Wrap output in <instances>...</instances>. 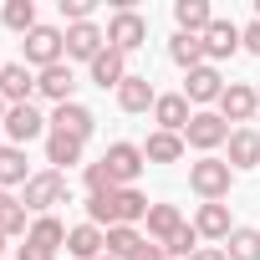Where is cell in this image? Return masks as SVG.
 <instances>
[{
    "mask_svg": "<svg viewBox=\"0 0 260 260\" xmlns=\"http://www.w3.org/2000/svg\"><path fill=\"white\" fill-rule=\"evenodd\" d=\"M148 199L138 189H112V194H87V224L97 230H117V224H138L148 219Z\"/></svg>",
    "mask_w": 260,
    "mask_h": 260,
    "instance_id": "obj_1",
    "label": "cell"
},
{
    "mask_svg": "<svg viewBox=\"0 0 260 260\" xmlns=\"http://www.w3.org/2000/svg\"><path fill=\"white\" fill-rule=\"evenodd\" d=\"M189 189H194L204 204H224V199H230V189H235V169H230L224 158L204 153L199 164H189Z\"/></svg>",
    "mask_w": 260,
    "mask_h": 260,
    "instance_id": "obj_2",
    "label": "cell"
},
{
    "mask_svg": "<svg viewBox=\"0 0 260 260\" xmlns=\"http://www.w3.org/2000/svg\"><path fill=\"white\" fill-rule=\"evenodd\" d=\"M102 31H107V46L122 51V56H133L138 46H148V16H138L133 6H117Z\"/></svg>",
    "mask_w": 260,
    "mask_h": 260,
    "instance_id": "obj_3",
    "label": "cell"
},
{
    "mask_svg": "<svg viewBox=\"0 0 260 260\" xmlns=\"http://www.w3.org/2000/svg\"><path fill=\"white\" fill-rule=\"evenodd\" d=\"M31 214H51L56 204H72V184H67V174H56V169H41V174H31V184H26V199H21Z\"/></svg>",
    "mask_w": 260,
    "mask_h": 260,
    "instance_id": "obj_4",
    "label": "cell"
},
{
    "mask_svg": "<svg viewBox=\"0 0 260 260\" xmlns=\"http://www.w3.org/2000/svg\"><path fill=\"white\" fill-rule=\"evenodd\" d=\"M21 61H26V67H36V72H46V67L67 61V31H56V26H36V31L21 41Z\"/></svg>",
    "mask_w": 260,
    "mask_h": 260,
    "instance_id": "obj_5",
    "label": "cell"
},
{
    "mask_svg": "<svg viewBox=\"0 0 260 260\" xmlns=\"http://www.w3.org/2000/svg\"><path fill=\"white\" fill-rule=\"evenodd\" d=\"M102 164H107V174L117 179V189H133V184H138V174L148 169V158H143V143H107Z\"/></svg>",
    "mask_w": 260,
    "mask_h": 260,
    "instance_id": "obj_6",
    "label": "cell"
},
{
    "mask_svg": "<svg viewBox=\"0 0 260 260\" xmlns=\"http://www.w3.org/2000/svg\"><path fill=\"white\" fill-rule=\"evenodd\" d=\"M184 143H189V148H199V153H214V148H224V143H230V122H224L219 112H194V117H189V127H184Z\"/></svg>",
    "mask_w": 260,
    "mask_h": 260,
    "instance_id": "obj_7",
    "label": "cell"
},
{
    "mask_svg": "<svg viewBox=\"0 0 260 260\" xmlns=\"http://www.w3.org/2000/svg\"><path fill=\"white\" fill-rule=\"evenodd\" d=\"M11 133V143L21 148V143H31V138H46L51 133V117H41V107L36 102H21V107H11L6 112V122H0Z\"/></svg>",
    "mask_w": 260,
    "mask_h": 260,
    "instance_id": "obj_8",
    "label": "cell"
},
{
    "mask_svg": "<svg viewBox=\"0 0 260 260\" xmlns=\"http://www.w3.org/2000/svg\"><path fill=\"white\" fill-rule=\"evenodd\" d=\"M107 51V31L97 21H82V26H67V61H97Z\"/></svg>",
    "mask_w": 260,
    "mask_h": 260,
    "instance_id": "obj_9",
    "label": "cell"
},
{
    "mask_svg": "<svg viewBox=\"0 0 260 260\" xmlns=\"http://www.w3.org/2000/svg\"><path fill=\"white\" fill-rule=\"evenodd\" d=\"M224 77H219V67H194V72H184V97H189V107H209V102H219L224 97Z\"/></svg>",
    "mask_w": 260,
    "mask_h": 260,
    "instance_id": "obj_10",
    "label": "cell"
},
{
    "mask_svg": "<svg viewBox=\"0 0 260 260\" xmlns=\"http://www.w3.org/2000/svg\"><path fill=\"white\" fill-rule=\"evenodd\" d=\"M255 112H260L255 87H250V82H230V87H224V97H219V117H224V122H235V127H250V122H255Z\"/></svg>",
    "mask_w": 260,
    "mask_h": 260,
    "instance_id": "obj_11",
    "label": "cell"
},
{
    "mask_svg": "<svg viewBox=\"0 0 260 260\" xmlns=\"http://www.w3.org/2000/svg\"><path fill=\"white\" fill-rule=\"evenodd\" d=\"M51 133H67V138L87 143V138L97 133V112H92V107H82V102H61V107L51 112Z\"/></svg>",
    "mask_w": 260,
    "mask_h": 260,
    "instance_id": "obj_12",
    "label": "cell"
},
{
    "mask_svg": "<svg viewBox=\"0 0 260 260\" xmlns=\"http://www.w3.org/2000/svg\"><path fill=\"white\" fill-rule=\"evenodd\" d=\"M36 92L46 97V102H77L72 92H77V77H72V61H56V67H46V72H36Z\"/></svg>",
    "mask_w": 260,
    "mask_h": 260,
    "instance_id": "obj_13",
    "label": "cell"
},
{
    "mask_svg": "<svg viewBox=\"0 0 260 260\" xmlns=\"http://www.w3.org/2000/svg\"><path fill=\"white\" fill-rule=\"evenodd\" d=\"M31 92H36V72L26 61H6V67H0V97H6L11 107L31 102Z\"/></svg>",
    "mask_w": 260,
    "mask_h": 260,
    "instance_id": "obj_14",
    "label": "cell"
},
{
    "mask_svg": "<svg viewBox=\"0 0 260 260\" xmlns=\"http://www.w3.org/2000/svg\"><path fill=\"white\" fill-rule=\"evenodd\" d=\"M189 117H194V107H189L184 92H158V102H153V122L164 127V133H184Z\"/></svg>",
    "mask_w": 260,
    "mask_h": 260,
    "instance_id": "obj_15",
    "label": "cell"
},
{
    "mask_svg": "<svg viewBox=\"0 0 260 260\" xmlns=\"http://www.w3.org/2000/svg\"><path fill=\"white\" fill-rule=\"evenodd\" d=\"M230 169L240 174V169H260V133H255V127H230Z\"/></svg>",
    "mask_w": 260,
    "mask_h": 260,
    "instance_id": "obj_16",
    "label": "cell"
},
{
    "mask_svg": "<svg viewBox=\"0 0 260 260\" xmlns=\"http://www.w3.org/2000/svg\"><path fill=\"white\" fill-rule=\"evenodd\" d=\"M235 51H240V26L224 21V16H214V26L204 31V56H209V67L224 61V56H235Z\"/></svg>",
    "mask_w": 260,
    "mask_h": 260,
    "instance_id": "obj_17",
    "label": "cell"
},
{
    "mask_svg": "<svg viewBox=\"0 0 260 260\" xmlns=\"http://www.w3.org/2000/svg\"><path fill=\"white\" fill-rule=\"evenodd\" d=\"M87 77H92V87H102V92L112 87V92H117V87L127 82V56L107 46V51H102V56H97V61L87 67Z\"/></svg>",
    "mask_w": 260,
    "mask_h": 260,
    "instance_id": "obj_18",
    "label": "cell"
},
{
    "mask_svg": "<svg viewBox=\"0 0 260 260\" xmlns=\"http://www.w3.org/2000/svg\"><path fill=\"white\" fill-rule=\"evenodd\" d=\"M153 102H158V87L148 77H138V72H127V82L117 87V107L122 112H148Z\"/></svg>",
    "mask_w": 260,
    "mask_h": 260,
    "instance_id": "obj_19",
    "label": "cell"
},
{
    "mask_svg": "<svg viewBox=\"0 0 260 260\" xmlns=\"http://www.w3.org/2000/svg\"><path fill=\"white\" fill-rule=\"evenodd\" d=\"M67 255H77V260H102V255H107V230L77 224V230L67 235Z\"/></svg>",
    "mask_w": 260,
    "mask_h": 260,
    "instance_id": "obj_20",
    "label": "cell"
},
{
    "mask_svg": "<svg viewBox=\"0 0 260 260\" xmlns=\"http://www.w3.org/2000/svg\"><path fill=\"white\" fill-rule=\"evenodd\" d=\"M184 133H164V127H153V133H148V143H143V158L148 164H179L184 158Z\"/></svg>",
    "mask_w": 260,
    "mask_h": 260,
    "instance_id": "obj_21",
    "label": "cell"
},
{
    "mask_svg": "<svg viewBox=\"0 0 260 260\" xmlns=\"http://www.w3.org/2000/svg\"><path fill=\"white\" fill-rule=\"evenodd\" d=\"M169 61H174V67H184V72L204 67V61H209V56H204V36H189V31H174V36H169Z\"/></svg>",
    "mask_w": 260,
    "mask_h": 260,
    "instance_id": "obj_22",
    "label": "cell"
},
{
    "mask_svg": "<svg viewBox=\"0 0 260 260\" xmlns=\"http://www.w3.org/2000/svg\"><path fill=\"white\" fill-rule=\"evenodd\" d=\"M184 224H189V219L179 214V204H153V209H148V240H153V245H169Z\"/></svg>",
    "mask_w": 260,
    "mask_h": 260,
    "instance_id": "obj_23",
    "label": "cell"
},
{
    "mask_svg": "<svg viewBox=\"0 0 260 260\" xmlns=\"http://www.w3.org/2000/svg\"><path fill=\"white\" fill-rule=\"evenodd\" d=\"M174 21H179V31L204 36L214 26V11H209V0H174Z\"/></svg>",
    "mask_w": 260,
    "mask_h": 260,
    "instance_id": "obj_24",
    "label": "cell"
},
{
    "mask_svg": "<svg viewBox=\"0 0 260 260\" xmlns=\"http://www.w3.org/2000/svg\"><path fill=\"white\" fill-rule=\"evenodd\" d=\"M194 230H199V240H230V235H235V224H230V209H224V204H199Z\"/></svg>",
    "mask_w": 260,
    "mask_h": 260,
    "instance_id": "obj_25",
    "label": "cell"
},
{
    "mask_svg": "<svg viewBox=\"0 0 260 260\" xmlns=\"http://www.w3.org/2000/svg\"><path fill=\"white\" fill-rule=\"evenodd\" d=\"M26 189L31 184V164H26V148H16V143H6L0 148V189Z\"/></svg>",
    "mask_w": 260,
    "mask_h": 260,
    "instance_id": "obj_26",
    "label": "cell"
},
{
    "mask_svg": "<svg viewBox=\"0 0 260 260\" xmlns=\"http://www.w3.org/2000/svg\"><path fill=\"white\" fill-rule=\"evenodd\" d=\"M82 148H87V143H77V138H67V133H46V164H51L56 174H67L72 164H82Z\"/></svg>",
    "mask_w": 260,
    "mask_h": 260,
    "instance_id": "obj_27",
    "label": "cell"
},
{
    "mask_svg": "<svg viewBox=\"0 0 260 260\" xmlns=\"http://www.w3.org/2000/svg\"><path fill=\"white\" fill-rule=\"evenodd\" d=\"M143 245H148V240L138 235V224H117V230H107V255H112V260H133Z\"/></svg>",
    "mask_w": 260,
    "mask_h": 260,
    "instance_id": "obj_28",
    "label": "cell"
},
{
    "mask_svg": "<svg viewBox=\"0 0 260 260\" xmlns=\"http://www.w3.org/2000/svg\"><path fill=\"white\" fill-rule=\"evenodd\" d=\"M67 235H72V230H67L56 214H36L26 240H36V245H46V250H61V245H67Z\"/></svg>",
    "mask_w": 260,
    "mask_h": 260,
    "instance_id": "obj_29",
    "label": "cell"
},
{
    "mask_svg": "<svg viewBox=\"0 0 260 260\" xmlns=\"http://www.w3.org/2000/svg\"><path fill=\"white\" fill-rule=\"evenodd\" d=\"M0 21H6V31H21V36H31V31L41 26V21H36V0H6Z\"/></svg>",
    "mask_w": 260,
    "mask_h": 260,
    "instance_id": "obj_30",
    "label": "cell"
},
{
    "mask_svg": "<svg viewBox=\"0 0 260 260\" xmlns=\"http://www.w3.org/2000/svg\"><path fill=\"white\" fill-rule=\"evenodd\" d=\"M224 255H230V260H260V230L235 224V235L224 240Z\"/></svg>",
    "mask_w": 260,
    "mask_h": 260,
    "instance_id": "obj_31",
    "label": "cell"
},
{
    "mask_svg": "<svg viewBox=\"0 0 260 260\" xmlns=\"http://www.w3.org/2000/svg\"><path fill=\"white\" fill-rule=\"evenodd\" d=\"M82 179H87V194H112V189H117V179L107 174V164H102V158H97V164H87V169H82Z\"/></svg>",
    "mask_w": 260,
    "mask_h": 260,
    "instance_id": "obj_32",
    "label": "cell"
},
{
    "mask_svg": "<svg viewBox=\"0 0 260 260\" xmlns=\"http://www.w3.org/2000/svg\"><path fill=\"white\" fill-rule=\"evenodd\" d=\"M56 11H61V21H67V26H82V21H92L97 0H56Z\"/></svg>",
    "mask_w": 260,
    "mask_h": 260,
    "instance_id": "obj_33",
    "label": "cell"
},
{
    "mask_svg": "<svg viewBox=\"0 0 260 260\" xmlns=\"http://www.w3.org/2000/svg\"><path fill=\"white\" fill-rule=\"evenodd\" d=\"M16 260H56V250H46V245H36V240H26V245L16 250Z\"/></svg>",
    "mask_w": 260,
    "mask_h": 260,
    "instance_id": "obj_34",
    "label": "cell"
},
{
    "mask_svg": "<svg viewBox=\"0 0 260 260\" xmlns=\"http://www.w3.org/2000/svg\"><path fill=\"white\" fill-rule=\"evenodd\" d=\"M240 46H245L250 56H260V21H250V26H240Z\"/></svg>",
    "mask_w": 260,
    "mask_h": 260,
    "instance_id": "obj_35",
    "label": "cell"
},
{
    "mask_svg": "<svg viewBox=\"0 0 260 260\" xmlns=\"http://www.w3.org/2000/svg\"><path fill=\"white\" fill-rule=\"evenodd\" d=\"M133 260H174V255H169V250H164V245H153V240H148V245H143V250H138V255H133Z\"/></svg>",
    "mask_w": 260,
    "mask_h": 260,
    "instance_id": "obj_36",
    "label": "cell"
},
{
    "mask_svg": "<svg viewBox=\"0 0 260 260\" xmlns=\"http://www.w3.org/2000/svg\"><path fill=\"white\" fill-rule=\"evenodd\" d=\"M189 260H230V255H224V250H219V245H199V250H194V255H189Z\"/></svg>",
    "mask_w": 260,
    "mask_h": 260,
    "instance_id": "obj_37",
    "label": "cell"
},
{
    "mask_svg": "<svg viewBox=\"0 0 260 260\" xmlns=\"http://www.w3.org/2000/svg\"><path fill=\"white\" fill-rule=\"evenodd\" d=\"M6 112H11V102H6V97H0V122H6Z\"/></svg>",
    "mask_w": 260,
    "mask_h": 260,
    "instance_id": "obj_38",
    "label": "cell"
},
{
    "mask_svg": "<svg viewBox=\"0 0 260 260\" xmlns=\"http://www.w3.org/2000/svg\"><path fill=\"white\" fill-rule=\"evenodd\" d=\"M255 21H260V0H255Z\"/></svg>",
    "mask_w": 260,
    "mask_h": 260,
    "instance_id": "obj_39",
    "label": "cell"
},
{
    "mask_svg": "<svg viewBox=\"0 0 260 260\" xmlns=\"http://www.w3.org/2000/svg\"><path fill=\"white\" fill-rule=\"evenodd\" d=\"M255 97H260V82H255Z\"/></svg>",
    "mask_w": 260,
    "mask_h": 260,
    "instance_id": "obj_40",
    "label": "cell"
},
{
    "mask_svg": "<svg viewBox=\"0 0 260 260\" xmlns=\"http://www.w3.org/2000/svg\"><path fill=\"white\" fill-rule=\"evenodd\" d=\"M102 260H112V255H102Z\"/></svg>",
    "mask_w": 260,
    "mask_h": 260,
    "instance_id": "obj_41",
    "label": "cell"
},
{
    "mask_svg": "<svg viewBox=\"0 0 260 260\" xmlns=\"http://www.w3.org/2000/svg\"><path fill=\"white\" fill-rule=\"evenodd\" d=\"M0 67H6V61H0Z\"/></svg>",
    "mask_w": 260,
    "mask_h": 260,
    "instance_id": "obj_42",
    "label": "cell"
}]
</instances>
